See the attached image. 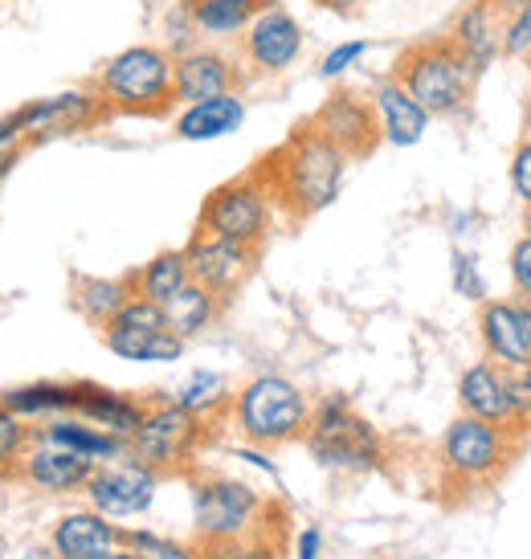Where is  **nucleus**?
I'll list each match as a JSON object with an SVG mask.
<instances>
[{
  "instance_id": "b1692460",
  "label": "nucleus",
  "mask_w": 531,
  "mask_h": 559,
  "mask_svg": "<svg viewBox=\"0 0 531 559\" xmlns=\"http://www.w3.org/2000/svg\"><path fill=\"white\" fill-rule=\"evenodd\" d=\"M74 417L91 420L98 429H107L115 437H131L135 429L143 425L148 417V404L140 396H127V392H110L103 384H91V380H82V401H79V413Z\"/></svg>"
},
{
  "instance_id": "dca6fc26",
  "label": "nucleus",
  "mask_w": 531,
  "mask_h": 559,
  "mask_svg": "<svg viewBox=\"0 0 531 559\" xmlns=\"http://www.w3.org/2000/svg\"><path fill=\"white\" fill-rule=\"evenodd\" d=\"M516 0H470L462 13L453 16L450 37L453 49L462 53L474 79H483L491 66L503 58V16Z\"/></svg>"
},
{
  "instance_id": "f257e3e1",
  "label": "nucleus",
  "mask_w": 531,
  "mask_h": 559,
  "mask_svg": "<svg viewBox=\"0 0 531 559\" xmlns=\"http://www.w3.org/2000/svg\"><path fill=\"white\" fill-rule=\"evenodd\" d=\"M347 164L352 156L340 152L331 140H323L311 123L295 127L286 143H279L270 156L258 164L266 185L274 192V204L291 221H307L335 204L344 192Z\"/></svg>"
},
{
  "instance_id": "423d86ee",
  "label": "nucleus",
  "mask_w": 531,
  "mask_h": 559,
  "mask_svg": "<svg viewBox=\"0 0 531 559\" xmlns=\"http://www.w3.org/2000/svg\"><path fill=\"white\" fill-rule=\"evenodd\" d=\"M307 450L328 469H376L385 457V441L359 417L347 396H323L307 420Z\"/></svg>"
},
{
  "instance_id": "473e14b6",
  "label": "nucleus",
  "mask_w": 531,
  "mask_h": 559,
  "mask_svg": "<svg viewBox=\"0 0 531 559\" xmlns=\"http://www.w3.org/2000/svg\"><path fill=\"white\" fill-rule=\"evenodd\" d=\"M33 445V429L25 417H16L9 404L0 401V481H16L21 457Z\"/></svg>"
},
{
  "instance_id": "f704fd0d",
  "label": "nucleus",
  "mask_w": 531,
  "mask_h": 559,
  "mask_svg": "<svg viewBox=\"0 0 531 559\" xmlns=\"http://www.w3.org/2000/svg\"><path fill=\"white\" fill-rule=\"evenodd\" d=\"M503 368V392L511 404V420L531 429V364H499Z\"/></svg>"
},
{
  "instance_id": "49530a36",
  "label": "nucleus",
  "mask_w": 531,
  "mask_h": 559,
  "mask_svg": "<svg viewBox=\"0 0 531 559\" xmlns=\"http://www.w3.org/2000/svg\"><path fill=\"white\" fill-rule=\"evenodd\" d=\"M519 307H523V314H528V326H531V295H516Z\"/></svg>"
},
{
  "instance_id": "aec40b11",
  "label": "nucleus",
  "mask_w": 531,
  "mask_h": 559,
  "mask_svg": "<svg viewBox=\"0 0 531 559\" xmlns=\"http://www.w3.org/2000/svg\"><path fill=\"white\" fill-rule=\"evenodd\" d=\"M486 359L495 364H531V326L519 298H486L479 314Z\"/></svg>"
},
{
  "instance_id": "9b49d317",
  "label": "nucleus",
  "mask_w": 531,
  "mask_h": 559,
  "mask_svg": "<svg viewBox=\"0 0 531 559\" xmlns=\"http://www.w3.org/2000/svg\"><path fill=\"white\" fill-rule=\"evenodd\" d=\"M16 127L25 131V140L46 143V140H62V135H79V131H91V127L107 123L110 110L103 107V98L94 86H79V91H62L49 94V98H33L25 107L13 110Z\"/></svg>"
},
{
  "instance_id": "bb28decb",
  "label": "nucleus",
  "mask_w": 531,
  "mask_h": 559,
  "mask_svg": "<svg viewBox=\"0 0 531 559\" xmlns=\"http://www.w3.org/2000/svg\"><path fill=\"white\" fill-rule=\"evenodd\" d=\"M0 401L25 420L70 417V413H79L82 380H70V384H66V380H37V384H21V389L0 392Z\"/></svg>"
},
{
  "instance_id": "79ce46f5",
  "label": "nucleus",
  "mask_w": 531,
  "mask_h": 559,
  "mask_svg": "<svg viewBox=\"0 0 531 559\" xmlns=\"http://www.w3.org/2000/svg\"><path fill=\"white\" fill-rule=\"evenodd\" d=\"M458 290H462L467 298H483L486 295V286L474 278V262H470V258H458Z\"/></svg>"
},
{
  "instance_id": "8fccbe9b",
  "label": "nucleus",
  "mask_w": 531,
  "mask_h": 559,
  "mask_svg": "<svg viewBox=\"0 0 531 559\" xmlns=\"http://www.w3.org/2000/svg\"><path fill=\"white\" fill-rule=\"evenodd\" d=\"M523 66H528V74H531V58H528V62H523Z\"/></svg>"
},
{
  "instance_id": "6ab92c4d",
  "label": "nucleus",
  "mask_w": 531,
  "mask_h": 559,
  "mask_svg": "<svg viewBox=\"0 0 531 559\" xmlns=\"http://www.w3.org/2000/svg\"><path fill=\"white\" fill-rule=\"evenodd\" d=\"M94 469H98V462L82 457V453L62 450L54 441H33L30 450H25V457H21L16 481H30V486L49 490V495H74V490H86Z\"/></svg>"
},
{
  "instance_id": "ea45409f",
  "label": "nucleus",
  "mask_w": 531,
  "mask_h": 559,
  "mask_svg": "<svg viewBox=\"0 0 531 559\" xmlns=\"http://www.w3.org/2000/svg\"><path fill=\"white\" fill-rule=\"evenodd\" d=\"M25 147H30L25 131L16 127L13 115H4V119H0V180H4V176H9V171H13L16 164H21Z\"/></svg>"
},
{
  "instance_id": "e433bc0d",
  "label": "nucleus",
  "mask_w": 531,
  "mask_h": 559,
  "mask_svg": "<svg viewBox=\"0 0 531 559\" xmlns=\"http://www.w3.org/2000/svg\"><path fill=\"white\" fill-rule=\"evenodd\" d=\"M368 41H340V46H331L328 53H323V58H319V79L323 82H340L344 79V74H352V70H356L359 62H364V58H368Z\"/></svg>"
},
{
  "instance_id": "f3484780",
  "label": "nucleus",
  "mask_w": 531,
  "mask_h": 559,
  "mask_svg": "<svg viewBox=\"0 0 531 559\" xmlns=\"http://www.w3.org/2000/svg\"><path fill=\"white\" fill-rule=\"evenodd\" d=\"M156 469L140 466L135 457L115 462V466H98L94 478L86 481V495H91L94 511L107 514V519H127V514H140L152 507L156 498Z\"/></svg>"
},
{
  "instance_id": "c03bdc74",
  "label": "nucleus",
  "mask_w": 531,
  "mask_h": 559,
  "mask_svg": "<svg viewBox=\"0 0 531 559\" xmlns=\"http://www.w3.org/2000/svg\"><path fill=\"white\" fill-rule=\"evenodd\" d=\"M311 4H319V9H331V13H352V9H359L364 0H311Z\"/></svg>"
},
{
  "instance_id": "5701e85b",
  "label": "nucleus",
  "mask_w": 531,
  "mask_h": 559,
  "mask_svg": "<svg viewBox=\"0 0 531 559\" xmlns=\"http://www.w3.org/2000/svg\"><path fill=\"white\" fill-rule=\"evenodd\" d=\"M54 559H107L115 556V547L127 544V531L110 527L107 514L98 511H79L66 514L54 527Z\"/></svg>"
},
{
  "instance_id": "20e7f679",
  "label": "nucleus",
  "mask_w": 531,
  "mask_h": 559,
  "mask_svg": "<svg viewBox=\"0 0 531 559\" xmlns=\"http://www.w3.org/2000/svg\"><path fill=\"white\" fill-rule=\"evenodd\" d=\"M392 79L429 110V119H462L474 98V82H479L450 37H425L417 46L401 49Z\"/></svg>"
},
{
  "instance_id": "6e6552de",
  "label": "nucleus",
  "mask_w": 531,
  "mask_h": 559,
  "mask_svg": "<svg viewBox=\"0 0 531 559\" xmlns=\"http://www.w3.org/2000/svg\"><path fill=\"white\" fill-rule=\"evenodd\" d=\"M274 213H279L274 192L266 185L262 168H253L246 176H234V180L217 185L204 197L197 229L262 249V241L270 237V225H274Z\"/></svg>"
},
{
  "instance_id": "4468645a",
  "label": "nucleus",
  "mask_w": 531,
  "mask_h": 559,
  "mask_svg": "<svg viewBox=\"0 0 531 559\" xmlns=\"http://www.w3.org/2000/svg\"><path fill=\"white\" fill-rule=\"evenodd\" d=\"M307 123L331 140L340 152H347L352 159L373 156L380 147V127H376V110L368 103V94L347 91V86H335V91L315 107V115Z\"/></svg>"
},
{
  "instance_id": "cd10ccee",
  "label": "nucleus",
  "mask_w": 531,
  "mask_h": 559,
  "mask_svg": "<svg viewBox=\"0 0 531 559\" xmlns=\"http://www.w3.org/2000/svg\"><path fill=\"white\" fill-rule=\"evenodd\" d=\"M185 4L201 41L225 46V41H241V33L250 29V21L266 0H185Z\"/></svg>"
},
{
  "instance_id": "39448f33",
  "label": "nucleus",
  "mask_w": 531,
  "mask_h": 559,
  "mask_svg": "<svg viewBox=\"0 0 531 559\" xmlns=\"http://www.w3.org/2000/svg\"><path fill=\"white\" fill-rule=\"evenodd\" d=\"M237 433L246 437L250 445H282L307 433L311 420V404L303 396L298 384H291L286 376H253L246 389L237 392L229 404Z\"/></svg>"
},
{
  "instance_id": "393cba45",
  "label": "nucleus",
  "mask_w": 531,
  "mask_h": 559,
  "mask_svg": "<svg viewBox=\"0 0 531 559\" xmlns=\"http://www.w3.org/2000/svg\"><path fill=\"white\" fill-rule=\"evenodd\" d=\"M458 404L462 413L479 420H499V425H516L511 420V404H507V392H503V368L495 359H483L462 372L458 380ZM523 429V425H519Z\"/></svg>"
},
{
  "instance_id": "412c9836",
  "label": "nucleus",
  "mask_w": 531,
  "mask_h": 559,
  "mask_svg": "<svg viewBox=\"0 0 531 559\" xmlns=\"http://www.w3.org/2000/svg\"><path fill=\"white\" fill-rule=\"evenodd\" d=\"M246 98L241 91L234 94H217V98H201V103H188V107L176 110L173 119V135L185 143H213V140H229L246 127Z\"/></svg>"
},
{
  "instance_id": "4be33fe9",
  "label": "nucleus",
  "mask_w": 531,
  "mask_h": 559,
  "mask_svg": "<svg viewBox=\"0 0 531 559\" xmlns=\"http://www.w3.org/2000/svg\"><path fill=\"white\" fill-rule=\"evenodd\" d=\"M286 547V511L282 502H266L258 523L234 539H197L201 559H282Z\"/></svg>"
},
{
  "instance_id": "f8f14e48",
  "label": "nucleus",
  "mask_w": 531,
  "mask_h": 559,
  "mask_svg": "<svg viewBox=\"0 0 531 559\" xmlns=\"http://www.w3.org/2000/svg\"><path fill=\"white\" fill-rule=\"evenodd\" d=\"M266 498L237 478H204L192 490L197 511V539H234L258 523Z\"/></svg>"
},
{
  "instance_id": "4c0bfd02",
  "label": "nucleus",
  "mask_w": 531,
  "mask_h": 559,
  "mask_svg": "<svg viewBox=\"0 0 531 559\" xmlns=\"http://www.w3.org/2000/svg\"><path fill=\"white\" fill-rule=\"evenodd\" d=\"M135 551V559H201L197 547H185L176 539H160V535H148V531H127V544Z\"/></svg>"
},
{
  "instance_id": "58836bf2",
  "label": "nucleus",
  "mask_w": 531,
  "mask_h": 559,
  "mask_svg": "<svg viewBox=\"0 0 531 559\" xmlns=\"http://www.w3.org/2000/svg\"><path fill=\"white\" fill-rule=\"evenodd\" d=\"M507 180H511V192H516V201L528 209L531 204V140L519 135L516 152H511V164H507Z\"/></svg>"
},
{
  "instance_id": "a878e982",
  "label": "nucleus",
  "mask_w": 531,
  "mask_h": 559,
  "mask_svg": "<svg viewBox=\"0 0 531 559\" xmlns=\"http://www.w3.org/2000/svg\"><path fill=\"white\" fill-rule=\"evenodd\" d=\"M33 441H54V445L82 453V457H91V462H107V457H123L127 453L123 437L107 433V429H98V425L74 417V413H70V417H54L49 425L33 429Z\"/></svg>"
},
{
  "instance_id": "a18cd8bd",
  "label": "nucleus",
  "mask_w": 531,
  "mask_h": 559,
  "mask_svg": "<svg viewBox=\"0 0 531 559\" xmlns=\"http://www.w3.org/2000/svg\"><path fill=\"white\" fill-rule=\"evenodd\" d=\"M298 551H303L298 559H315V551H319V531H307L303 544H298Z\"/></svg>"
},
{
  "instance_id": "ddd939ff",
  "label": "nucleus",
  "mask_w": 531,
  "mask_h": 559,
  "mask_svg": "<svg viewBox=\"0 0 531 559\" xmlns=\"http://www.w3.org/2000/svg\"><path fill=\"white\" fill-rule=\"evenodd\" d=\"M185 258H188V274H192V282H201L204 290L217 295L221 302H229V298L250 282L253 265H258V249L197 229V234L188 237Z\"/></svg>"
},
{
  "instance_id": "2f4dec72",
  "label": "nucleus",
  "mask_w": 531,
  "mask_h": 559,
  "mask_svg": "<svg viewBox=\"0 0 531 559\" xmlns=\"http://www.w3.org/2000/svg\"><path fill=\"white\" fill-rule=\"evenodd\" d=\"M176 404H185L192 408L197 417L204 420H217V413H225L234 396H229V384H225V376L217 372H192L185 380V389L176 392Z\"/></svg>"
},
{
  "instance_id": "c9c22d12",
  "label": "nucleus",
  "mask_w": 531,
  "mask_h": 559,
  "mask_svg": "<svg viewBox=\"0 0 531 559\" xmlns=\"http://www.w3.org/2000/svg\"><path fill=\"white\" fill-rule=\"evenodd\" d=\"M192 46H201V33L192 25V13H188L185 0H176L173 9H168V16H164V49H168L173 58H180V53H188Z\"/></svg>"
},
{
  "instance_id": "9d476101",
  "label": "nucleus",
  "mask_w": 531,
  "mask_h": 559,
  "mask_svg": "<svg viewBox=\"0 0 531 559\" xmlns=\"http://www.w3.org/2000/svg\"><path fill=\"white\" fill-rule=\"evenodd\" d=\"M241 66L246 74H258V79H279L291 66L303 62V49H307V33L298 25V16L279 4V0H266L258 16L250 21V29L241 33Z\"/></svg>"
},
{
  "instance_id": "2eb2a0df",
  "label": "nucleus",
  "mask_w": 531,
  "mask_h": 559,
  "mask_svg": "<svg viewBox=\"0 0 531 559\" xmlns=\"http://www.w3.org/2000/svg\"><path fill=\"white\" fill-rule=\"evenodd\" d=\"M246 82V66L241 58H234L229 49L213 46H192L188 53L176 58V107H188V103H201V98H217V94H234L241 91Z\"/></svg>"
},
{
  "instance_id": "a211bd4d",
  "label": "nucleus",
  "mask_w": 531,
  "mask_h": 559,
  "mask_svg": "<svg viewBox=\"0 0 531 559\" xmlns=\"http://www.w3.org/2000/svg\"><path fill=\"white\" fill-rule=\"evenodd\" d=\"M368 103L376 110V127H380V143H389V147H417L425 140V131H429V110L413 98V94L401 86V82L385 74V79L373 82V91H368Z\"/></svg>"
},
{
  "instance_id": "72a5a7b5",
  "label": "nucleus",
  "mask_w": 531,
  "mask_h": 559,
  "mask_svg": "<svg viewBox=\"0 0 531 559\" xmlns=\"http://www.w3.org/2000/svg\"><path fill=\"white\" fill-rule=\"evenodd\" d=\"M503 58L511 62L531 58V0H516L503 16Z\"/></svg>"
},
{
  "instance_id": "0eeeda50",
  "label": "nucleus",
  "mask_w": 531,
  "mask_h": 559,
  "mask_svg": "<svg viewBox=\"0 0 531 559\" xmlns=\"http://www.w3.org/2000/svg\"><path fill=\"white\" fill-rule=\"evenodd\" d=\"M209 425L213 420L197 417L192 408L176 401L164 404H148V417L135 433L127 437V453L140 462V466L156 469L160 478L168 474H185L197 453H201L204 437H209Z\"/></svg>"
},
{
  "instance_id": "a19ab883",
  "label": "nucleus",
  "mask_w": 531,
  "mask_h": 559,
  "mask_svg": "<svg viewBox=\"0 0 531 559\" xmlns=\"http://www.w3.org/2000/svg\"><path fill=\"white\" fill-rule=\"evenodd\" d=\"M511 282H516V295H531V237L528 234L511 246Z\"/></svg>"
},
{
  "instance_id": "37998d69",
  "label": "nucleus",
  "mask_w": 531,
  "mask_h": 559,
  "mask_svg": "<svg viewBox=\"0 0 531 559\" xmlns=\"http://www.w3.org/2000/svg\"><path fill=\"white\" fill-rule=\"evenodd\" d=\"M519 131H523V140H531V86L523 94V103H519Z\"/></svg>"
},
{
  "instance_id": "de8ad7c7",
  "label": "nucleus",
  "mask_w": 531,
  "mask_h": 559,
  "mask_svg": "<svg viewBox=\"0 0 531 559\" xmlns=\"http://www.w3.org/2000/svg\"><path fill=\"white\" fill-rule=\"evenodd\" d=\"M107 559H135V551L127 547V551H115V556H107Z\"/></svg>"
},
{
  "instance_id": "7c9ffc66",
  "label": "nucleus",
  "mask_w": 531,
  "mask_h": 559,
  "mask_svg": "<svg viewBox=\"0 0 531 559\" xmlns=\"http://www.w3.org/2000/svg\"><path fill=\"white\" fill-rule=\"evenodd\" d=\"M217 314H221V298L209 295L201 282H188L185 290H176V295L164 302V319H168V326H173L185 343L192 340V335H201Z\"/></svg>"
},
{
  "instance_id": "f03ea898",
  "label": "nucleus",
  "mask_w": 531,
  "mask_h": 559,
  "mask_svg": "<svg viewBox=\"0 0 531 559\" xmlns=\"http://www.w3.org/2000/svg\"><path fill=\"white\" fill-rule=\"evenodd\" d=\"M176 58L164 46L140 41V46H127L119 53H110L94 91L103 98V107L110 115H135V119H160L176 107Z\"/></svg>"
},
{
  "instance_id": "09e8293b",
  "label": "nucleus",
  "mask_w": 531,
  "mask_h": 559,
  "mask_svg": "<svg viewBox=\"0 0 531 559\" xmlns=\"http://www.w3.org/2000/svg\"><path fill=\"white\" fill-rule=\"evenodd\" d=\"M523 229H528V237H531V204L523 209Z\"/></svg>"
},
{
  "instance_id": "c85d7f7f",
  "label": "nucleus",
  "mask_w": 531,
  "mask_h": 559,
  "mask_svg": "<svg viewBox=\"0 0 531 559\" xmlns=\"http://www.w3.org/2000/svg\"><path fill=\"white\" fill-rule=\"evenodd\" d=\"M135 295L131 274L127 278H74V311L94 326H107Z\"/></svg>"
},
{
  "instance_id": "7ed1b4c3",
  "label": "nucleus",
  "mask_w": 531,
  "mask_h": 559,
  "mask_svg": "<svg viewBox=\"0 0 531 559\" xmlns=\"http://www.w3.org/2000/svg\"><path fill=\"white\" fill-rule=\"evenodd\" d=\"M519 425H499V420H479L462 413L450 420V429L438 441V466L446 486L453 490H491L499 486L503 474L516 466L519 453Z\"/></svg>"
},
{
  "instance_id": "c756f323",
  "label": "nucleus",
  "mask_w": 531,
  "mask_h": 559,
  "mask_svg": "<svg viewBox=\"0 0 531 559\" xmlns=\"http://www.w3.org/2000/svg\"><path fill=\"white\" fill-rule=\"evenodd\" d=\"M188 282H192V274H188L185 249H164V253H156L152 262H143V270L131 274L135 295L152 298V302H160V307H164L176 290H185Z\"/></svg>"
},
{
  "instance_id": "1a4fd4ad",
  "label": "nucleus",
  "mask_w": 531,
  "mask_h": 559,
  "mask_svg": "<svg viewBox=\"0 0 531 559\" xmlns=\"http://www.w3.org/2000/svg\"><path fill=\"white\" fill-rule=\"evenodd\" d=\"M103 343L131 364H173L185 356V340L168 326L164 307L143 295H131L123 311L103 326Z\"/></svg>"
}]
</instances>
